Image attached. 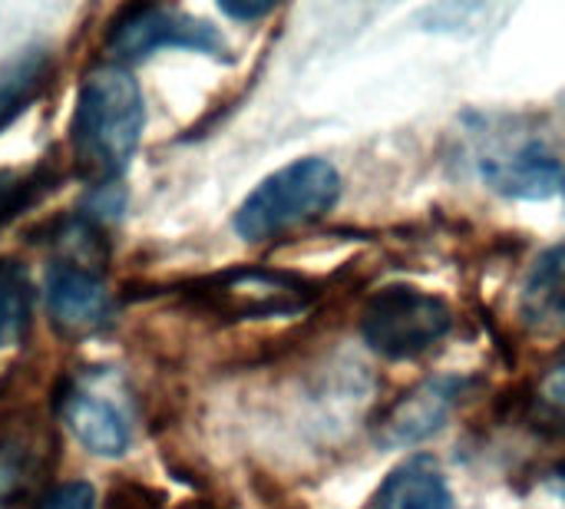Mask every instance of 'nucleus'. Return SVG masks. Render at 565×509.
Wrapping results in <instances>:
<instances>
[{
	"mask_svg": "<svg viewBox=\"0 0 565 509\" xmlns=\"http://www.w3.org/2000/svg\"><path fill=\"white\" fill-rule=\"evenodd\" d=\"M122 209H126V189L119 182H103V185L89 189V195L83 199V205L76 212L93 219V222H99V225H106V222L119 219Z\"/></svg>",
	"mask_w": 565,
	"mask_h": 509,
	"instance_id": "16",
	"label": "nucleus"
},
{
	"mask_svg": "<svg viewBox=\"0 0 565 509\" xmlns=\"http://www.w3.org/2000/svg\"><path fill=\"white\" fill-rule=\"evenodd\" d=\"M222 10L228 13V17H238V20H255V17H265V13H271L275 10V3H232V0H222Z\"/></svg>",
	"mask_w": 565,
	"mask_h": 509,
	"instance_id": "19",
	"label": "nucleus"
},
{
	"mask_svg": "<svg viewBox=\"0 0 565 509\" xmlns=\"http://www.w3.org/2000/svg\"><path fill=\"white\" fill-rule=\"evenodd\" d=\"M463 388L467 384L460 378H430V381L417 384L384 414V421L377 427V441L384 447H414V444L427 441L430 434H437L447 424Z\"/></svg>",
	"mask_w": 565,
	"mask_h": 509,
	"instance_id": "7",
	"label": "nucleus"
},
{
	"mask_svg": "<svg viewBox=\"0 0 565 509\" xmlns=\"http://www.w3.org/2000/svg\"><path fill=\"white\" fill-rule=\"evenodd\" d=\"M33 311V288L17 262H0V351L23 341Z\"/></svg>",
	"mask_w": 565,
	"mask_h": 509,
	"instance_id": "14",
	"label": "nucleus"
},
{
	"mask_svg": "<svg viewBox=\"0 0 565 509\" xmlns=\"http://www.w3.org/2000/svg\"><path fill=\"white\" fill-rule=\"evenodd\" d=\"M563 497H565V490H563Z\"/></svg>",
	"mask_w": 565,
	"mask_h": 509,
	"instance_id": "21",
	"label": "nucleus"
},
{
	"mask_svg": "<svg viewBox=\"0 0 565 509\" xmlns=\"http://www.w3.org/2000/svg\"><path fill=\"white\" fill-rule=\"evenodd\" d=\"M53 73H56V60L40 43L17 50L0 66V132L10 129L46 93Z\"/></svg>",
	"mask_w": 565,
	"mask_h": 509,
	"instance_id": "10",
	"label": "nucleus"
},
{
	"mask_svg": "<svg viewBox=\"0 0 565 509\" xmlns=\"http://www.w3.org/2000/svg\"><path fill=\"white\" fill-rule=\"evenodd\" d=\"M341 199V176L328 159L308 156L262 179L238 205L232 229L245 242H265L295 225L328 215Z\"/></svg>",
	"mask_w": 565,
	"mask_h": 509,
	"instance_id": "2",
	"label": "nucleus"
},
{
	"mask_svg": "<svg viewBox=\"0 0 565 509\" xmlns=\"http://www.w3.org/2000/svg\"><path fill=\"white\" fill-rule=\"evenodd\" d=\"M523 321L540 331H565V242L546 248L533 265L523 301Z\"/></svg>",
	"mask_w": 565,
	"mask_h": 509,
	"instance_id": "12",
	"label": "nucleus"
},
{
	"mask_svg": "<svg viewBox=\"0 0 565 509\" xmlns=\"http://www.w3.org/2000/svg\"><path fill=\"white\" fill-rule=\"evenodd\" d=\"M103 509H166V497L159 490L146 487L142 480L122 477L106 490Z\"/></svg>",
	"mask_w": 565,
	"mask_h": 509,
	"instance_id": "15",
	"label": "nucleus"
},
{
	"mask_svg": "<svg viewBox=\"0 0 565 509\" xmlns=\"http://www.w3.org/2000/svg\"><path fill=\"white\" fill-rule=\"evenodd\" d=\"M146 126V103L139 83L126 66H96L76 96L70 119V166L89 182H119L136 156Z\"/></svg>",
	"mask_w": 565,
	"mask_h": 509,
	"instance_id": "1",
	"label": "nucleus"
},
{
	"mask_svg": "<svg viewBox=\"0 0 565 509\" xmlns=\"http://www.w3.org/2000/svg\"><path fill=\"white\" fill-rule=\"evenodd\" d=\"M56 411L89 454H96V457L126 454L129 437H132L129 421L109 394L96 391L93 378L79 381V384L73 381L70 388H63L56 397Z\"/></svg>",
	"mask_w": 565,
	"mask_h": 509,
	"instance_id": "6",
	"label": "nucleus"
},
{
	"mask_svg": "<svg viewBox=\"0 0 565 509\" xmlns=\"http://www.w3.org/2000/svg\"><path fill=\"white\" fill-rule=\"evenodd\" d=\"M63 182V162L53 152H46L33 169H0V229L33 209L40 199H46Z\"/></svg>",
	"mask_w": 565,
	"mask_h": 509,
	"instance_id": "13",
	"label": "nucleus"
},
{
	"mask_svg": "<svg viewBox=\"0 0 565 509\" xmlns=\"http://www.w3.org/2000/svg\"><path fill=\"white\" fill-rule=\"evenodd\" d=\"M166 46L212 53V56H225L228 50L218 26L166 3H129L109 20L106 53L116 60V66L139 63Z\"/></svg>",
	"mask_w": 565,
	"mask_h": 509,
	"instance_id": "4",
	"label": "nucleus"
},
{
	"mask_svg": "<svg viewBox=\"0 0 565 509\" xmlns=\"http://www.w3.org/2000/svg\"><path fill=\"white\" fill-rule=\"evenodd\" d=\"M454 328V311L440 295L414 285H387L371 295L361 315L364 341L387 361H414L434 351Z\"/></svg>",
	"mask_w": 565,
	"mask_h": 509,
	"instance_id": "3",
	"label": "nucleus"
},
{
	"mask_svg": "<svg viewBox=\"0 0 565 509\" xmlns=\"http://www.w3.org/2000/svg\"><path fill=\"white\" fill-rule=\"evenodd\" d=\"M480 172L487 185L513 199H550L563 189V162L543 142H523L513 152L483 156Z\"/></svg>",
	"mask_w": 565,
	"mask_h": 509,
	"instance_id": "8",
	"label": "nucleus"
},
{
	"mask_svg": "<svg viewBox=\"0 0 565 509\" xmlns=\"http://www.w3.org/2000/svg\"><path fill=\"white\" fill-rule=\"evenodd\" d=\"M46 308L63 331H86L103 325L109 315L103 275L79 265L53 262L46 272Z\"/></svg>",
	"mask_w": 565,
	"mask_h": 509,
	"instance_id": "9",
	"label": "nucleus"
},
{
	"mask_svg": "<svg viewBox=\"0 0 565 509\" xmlns=\"http://www.w3.org/2000/svg\"><path fill=\"white\" fill-rule=\"evenodd\" d=\"M36 509H96V490L86 480H70L50 487Z\"/></svg>",
	"mask_w": 565,
	"mask_h": 509,
	"instance_id": "17",
	"label": "nucleus"
},
{
	"mask_svg": "<svg viewBox=\"0 0 565 509\" xmlns=\"http://www.w3.org/2000/svg\"><path fill=\"white\" fill-rule=\"evenodd\" d=\"M56 434L33 411H13L0 417V507H13L30 497L56 460Z\"/></svg>",
	"mask_w": 565,
	"mask_h": 509,
	"instance_id": "5",
	"label": "nucleus"
},
{
	"mask_svg": "<svg viewBox=\"0 0 565 509\" xmlns=\"http://www.w3.org/2000/svg\"><path fill=\"white\" fill-rule=\"evenodd\" d=\"M563 195H565V179H563Z\"/></svg>",
	"mask_w": 565,
	"mask_h": 509,
	"instance_id": "20",
	"label": "nucleus"
},
{
	"mask_svg": "<svg viewBox=\"0 0 565 509\" xmlns=\"http://www.w3.org/2000/svg\"><path fill=\"white\" fill-rule=\"evenodd\" d=\"M540 397H543V404H546L556 417H565V364L553 368V371L543 378Z\"/></svg>",
	"mask_w": 565,
	"mask_h": 509,
	"instance_id": "18",
	"label": "nucleus"
},
{
	"mask_svg": "<svg viewBox=\"0 0 565 509\" xmlns=\"http://www.w3.org/2000/svg\"><path fill=\"white\" fill-rule=\"evenodd\" d=\"M377 509H454L440 464L427 454L407 457L381 484Z\"/></svg>",
	"mask_w": 565,
	"mask_h": 509,
	"instance_id": "11",
	"label": "nucleus"
}]
</instances>
